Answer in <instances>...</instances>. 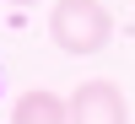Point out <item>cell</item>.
Masks as SVG:
<instances>
[{
  "label": "cell",
  "instance_id": "cell-1",
  "mask_svg": "<svg viewBox=\"0 0 135 124\" xmlns=\"http://www.w3.org/2000/svg\"><path fill=\"white\" fill-rule=\"evenodd\" d=\"M49 38L60 54L70 59H86V54H103L108 38H114V11L103 0H60L49 11Z\"/></svg>",
  "mask_w": 135,
  "mask_h": 124
},
{
  "label": "cell",
  "instance_id": "cell-2",
  "mask_svg": "<svg viewBox=\"0 0 135 124\" xmlns=\"http://www.w3.org/2000/svg\"><path fill=\"white\" fill-rule=\"evenodd\" d=\"M70 124H130V103L114 81L92 76L70 92Z\"/></svg>",
  "mask_w": 135,
  "mask_h": 124
},
{
  "label": "cell",
  "instance_id": "cell-3",
  "mask_svg": "<svg viewBox=\"0 0 135 124\" xmlns=\"http://www.w3.org/2000/svg\"><path fill=\"white\" fill-rule=\"evenodd\" d=\"M11 124H70V103H65L60 92H43V86L38 92H22Z\"/></svg>",
  "mask_w": 135,
  "mask_h": 124
},
{
  "label": "cell",
  "instance_id": "cell-4",
  "mask_svg": "<svg viewBox=\"0 0 135 124\" xmlns=\"http://www.w3.org/2000/svg\"><path fill=\"white\" fill-rule=\"evenodd\" d=\"M11 6H32V0H11Z\"/></svg>",
  "mask_w": 135,
  "mask_h": 124
}]
</instances>
